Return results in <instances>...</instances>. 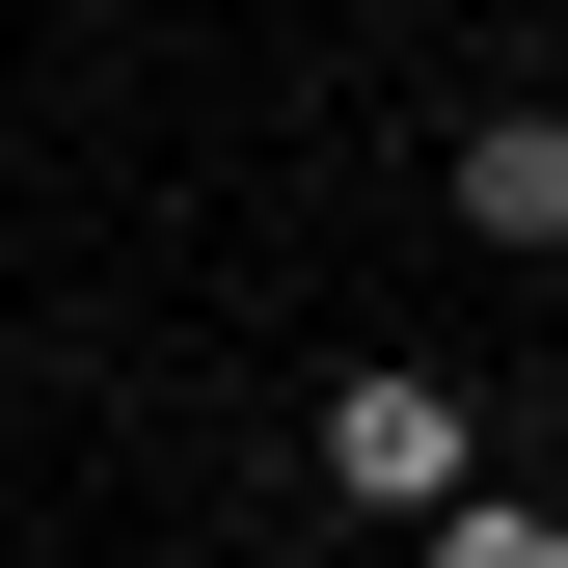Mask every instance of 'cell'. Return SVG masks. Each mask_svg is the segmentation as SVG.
I'll return each instance as SVG.
<instances>
[{
	"label": "cell",
	"instance_id": "obj_2",
	"mask_svg": "<svg viewBox=\"0 0 568 568\" xmlns=\"http://www.w3.org/2000/svg\"><path fill=\"white\" fill-rule=\"evenodd\" d=\"M434 190H460V244H487V271H568V109H460V135H434Z\"/></svg>",
	"mask_w": 568,
	"mask_h": 568
},
{
	"label": "cell",
	"instance_id": "obj_3",
	"mask_svg": "<svg viewBox=\"0 0 568 568\" xmlns=\"http://www.w3.org/2000/svg\"><path fill=\"white\" fill-rule=\"evenodd\" d=\"M434 568H568V515H541V487H460V515H434Z\"/></svg>",
	"mask_w": 568,
	"mask_h": 568
},
{
	"label": "cell",
	"instance_id": "obj_1",
	"mask_svg": "<svg viewBox=\"0 0 568 568\" xmlns=\"http://www.w3.org/2000/svg\"><path fill=\"white\" fill-rule=\"evenodd\" d=\"M325 487H352V515H460V487H487V406L434 379V352H352V379H325Z\"/></svg>",
	"mask_w": 568,
	"mask_h": 568
}]
</instances>
